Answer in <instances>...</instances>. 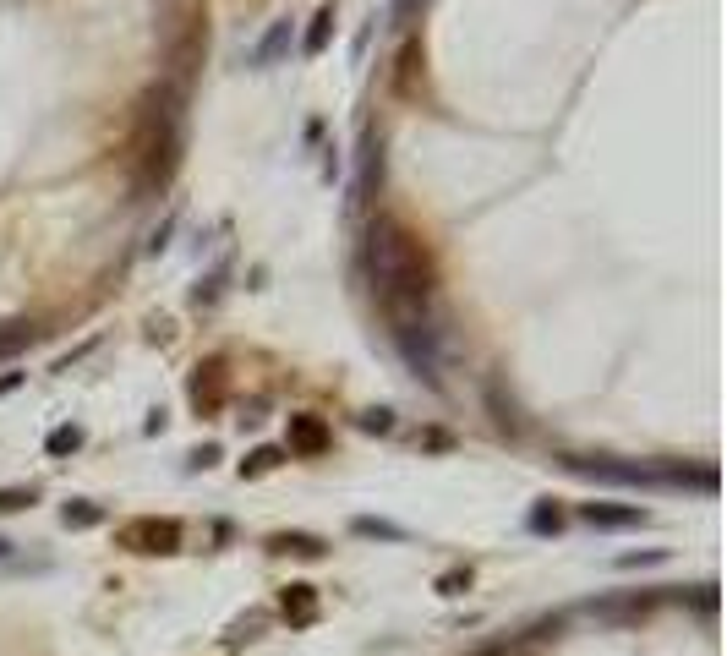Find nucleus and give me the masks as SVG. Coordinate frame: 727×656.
Masks as SVG:
<instances>
[{
    "mask_svg": "<svg viewBox=\"0 0 727 656\" xmlns=\"http://www.w3.org/2000/svg\"><path fill=\"white\" fill-rule=\"evenodd\" d=\"M44 449H50V454H77V449H82V427H77V421L55 427L50 438H44Z\"/></svg>",
    "mask_w": 727,
    "mask_h": 656,
    "instance_id": "nucleus-14",
    "label": "nucleus"
},
{
    "mask_svg": "<svg viewBox=\"0 0 727 656\" xmlns=\"http://www.w3.org/2000/svg\"><path fill=\"white\" fill-rule=\"evenodd\" d=\"M6 553H11V542H0V558H6Z\"/></svg>",
    "mask_w": 727,
    "mask_h": 656,
    "instance_id": "nucleus-22",
    "label": "nucleus"
},
{
    "mask_svg": "<svg viewBox=\"0 0 727 656\" xmlns=\"http://www.w3.org/2000/svg\"><path fill=\"white\" fill-rule=\"evenodd\" d=\"M662 547H656V553H624V558H618V569H640V564H662Z\"/></svg>",
    "mask_w": 727,
    "mask_h": 656,
    "instance_id": "nucleus-19",
    "label": "nucleus"
},
{
    "mask_svg": "<svg viewBox=\"0 0 727 656\" xmlns=\"http://www.w3.org/2000/svg\"><path fill=\"white\" fill-rule=\"evenodd\" d=\"M361 432H394V410H367V416H361Z\"/></svg>",
    "mask_w": 727,
    "mask_h": 656,
    "instance_id": "nucleus-18",
    "label": "nucleus"
},
{
    "mask_svg": "<svg viewBox=\"0 0 727 656\" xmlns=\"http://www.w3.org/2000/svg\"><path fill=\"white\" fill-rule=\"evenodd\" d=\"M460 585H471V574L454 569V574H443V580H438V591H443V596H460Z\"/></svg>",
    "mask_w": 727,
    "mask_h": 656,
    "instance_id": "nucleus-20",
    "label": "nucleus"
},
{
    "mask_svg": "<svg viewBox=\"0 0 727 656\" xmlns=\"http://www.w3.org/2000/svg\"><path fill=\"white\" fill-rule=\"evenodd\" d=\"M290 449L296 454H323L328 449V421L323 416H290Z\"/></svg>",
    "mask_w": 727,
    "mask_h": 656,
    "instance_id": "nucleus-6",
    "label": "nucleus"
},
{
    "mask_svg": "<svg viewBox=\"0 0 727 656\" xmlns=\"http://www.w3.org/2000/svg\"><path fill=\"white\" fill-rule=\"evenodd\" d=\"M17 383H22V372H6V378H0V394H11Z\"/></svg>",
    "mask_w": 727,
    "mask_h": 656,
    "instance_id": "nucleus-21",
    "label": "nucleus"
},
{
    "mask_svg": "<svg viewBox=\"0 0 727 656\" xmlns=\"http://www.w3.org/2000/svg\"><path fill=\"white\" fill-rule=\"evenodd\" d=\"M558 525H564V520H558V509H553V503H536V509H531V531H558Z\"/></svg>",
    "mask_w": 727,
    "mask_h": 656,
    "instance_id": "nucleus-17",
    "label": "nucleus"
},
{
    "mask_svg": "<svg viewBox=\"0 0 727 656\" xmlns=\"http://www.w3.org/2000/svg\"><path fill=\"white\" fill-rule=\"evenodd\" d=\"M274 547H279V553H301V558H323V542H318V536H307V531L274 536Z\"/></svg>",
    "mask_w": 727,
    "mask_h": 656,
    "instance_id": "nucleus-12",
    "label": "nucleus"
},
{
    "mask_svg": "<svg viewBox=\"0 0 727 656\" xmlns=\"http://www.w3.org/2000/svg\"><path fill=\"white\" fill-rule=\"evenodd\" d=\"M99 520H104V509H99V503H88V498H72V503L61 509V525H66V531H88V525H99Z\"/></svg>",
    "mask_w": 727,
    "mask_h": 656,
    "instance_id": "nucleus-11",
    "label": "nucleus"
},
{
    "mask_svg": "<svg viewBox=\"0 0 727 656\" xmlns=\"http://www.w3.org/2000/svg\"><path fill=\"white\" fill-rule=\"evenodd\" d=\"M394 345H400L405 367L416 372L427 389H438L443 383V356H438V328L427 323V312H394Z\"/></svg>",
    "mask_w": 727,
    "mask_h": 656,
    "instance_id": "nucleus-2",
    "label": "nucleus"
},
{
    "mask_svg": "<svg viewBox=\"0 0 727 656\" xmlns=\"http://www.w3.org/2000/svg\"><path fill=\"white\" fill-rule=\"evenodd\" d=\"M285 39H290V22H274V28H268V39L252 50V66H268L279 50H285Z\"/></svg>",
    "mask_w": 727,
    "mask_h": 656,
    "instance_id": "nucleus-13",
    "label": "nucleus"
},
{
    "mask_svg": "<svg viewBox=\"0 0 727 656\" xmlns=\"http://www.w3.org/2000/svg\"><path fill=\"white\" fill-rule=\"evenodd\" d=\"M33 339H39V328H33V323H0V361H6V356H17V350H28L33 345Z\"/></svg>",
    "mask_w": 727,
    "mask_h": 656,
    "instance_id": "nucleus-10",
    "label": "nucleus"
},
{
    "mask_svg": "<svg viewBox=\"0 0 727 656\" xmlns=\"http://www.w3.org/2000/svg\"><path fill=\"white\" fill-rule=\"evenodd\" d=\"M367 257H372V279H378L383 301H389V318L394 312H427L432 301V268L421 257V246L405 236L394 219H378L367 230Z\"/></svg>",
    "mask_w": 727,
    "mask_h": 656,
    "instance_id": "nucleus-1",
    "label": "nucleus"
},
{
    "mask_svg": "<svg viewBox=\"0 0 727 656\" xmlns=\"http://www.w3.org/2000/svg\"><path fill=\"white\" fill-rule=\"evenodd\" d=\"M285 618H296V624H312V613H318V596H312V585H285Z\"/></svg>",
    "mask_w": 727,
    "mask_h": 656,
    "instance_id": "nucleus-7",
    "label": "nucleus"
},
{
    "mask_svg": "<svg viewBox=\"0 0 727 656\" xmlns=\"http://www.w3.org/2000/svg\"><path fill=\"white\" fill-rule=\"evenodd\" d=\"M39 498L33 487H0V514H17V509H28V503Z\"/></svg>",
    "mask_w": 727,
    "mask_h": 656,
    "instance_id": "nucleus-16",
    "label": "nucleus"
},
{
    "mask_svg": "<svg viewBox=\"0 0 727 656\" xmlns=\"http://www.w3.org/2000/svg\"><path fill=\"white\" fill-rule=\"evenodd\" d=\"M350 531L367 536V542H405V525H394V520H372V514L350 520Z\"/></svg>",
    "mask_w": 727,
    "mask_h": 656,
    "instance_id": "nucleus-9",
    "label": "nucleus"
},
{
    "mask_svg": "<svg viewBox=\"0 0 727 656\" xmlns=\"http://www.w3.org/2000/svg\"><path fill=\"white\" fill-rule=\"evenodd\" d=\"M580 520L596 531H640V525H651V514L640 503H580Z\"/></svg>",
    "mask_w": 727,
    "mask_h": 656,
    "instance_id": "nucleus-5",
    "label": "nucleus"
},
{
    "mask_svg": "<svg viewBox=\"0 0 727 656\" xmlns=\"http://www.w3.org/2000/svg\"><path fill=\"white\" fill-rule=\"evenodd\" d=\"M279 460H285V449H257L252 460H241V476H263V471H274Z\"/></svg>",
    "mask_w": 727,
    "mask_h": 656,
    "instance_id": "nucleus-15",
    "label": "nucleus"
},
{
    "mask_svg": "<svg viewBox=\"0 0 727 656\" xmlns=\"http://www.w3.org/2000/svg\"><path fill=\"white\" fill-rule=\"evenodd\" d=\"M378 181H383V137L367 126V132H361V154H356V181H350V208H356V214L372 208Z\"/></svg>",
    "mask_w": 727,
    "mask_h": 656,
    "instance_id": "nucleus-3",
    "label": "nucleus"
},
{
    "mask_svg": "<svg viewBox=\"0 0 727 656\" xmlns=\"http://www.w3.org/2000/svg\"><path fill=\"white\" fill-rule=\"evenodd\" d=\"M121 547H132V553H175V547H181V525L148 514V520H132L121 531Z\"/></svg>",
    "mask_w": 727,
    "mask_h": 656,
    "instance_id": "nucleus-4",
    "label": "nucleus"
},
{
    "mask_svg": "<svg viewBox=\"0 0 727 656\" xmlns=\"http://www.w3.org/2000/svg\"><path fill=\"white\" fill-rule=\"evenodd\" d=\"M328 33H334V6H323L318 17H312V28H307V44H301V55H307V61H318V55L328 50Z\"/></svg>",
    "mask_w": 727,
    "mask_h": 656,
    "instance_id": "nucleus-8",
    "label": "nucleus"
}]
</instances>
